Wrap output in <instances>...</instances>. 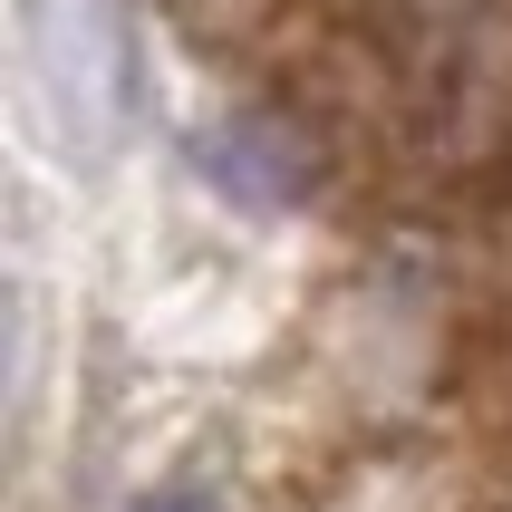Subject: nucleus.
<instances>
[{
  "label": "nucleus",
  "instance_id": "f257e3e1",
  "mask_svg": "<svg viewBox=\"0 0 512 512\" xmlns=\"http://www.w3.org/2000/svg\"><path fill=\"white\" fill-rule=\"evenodd\" d=\"M203 174H213L223 194H242V203H290L310 184V155H300V136H281L271 116H232V126H213V145H203Z\"/></svg>",
  "mask_w": 512,
  "mask_h": 512
},
{
  "label": "nucleus",
  "instance_id": "f03ea898",
  "mask_svg": "<svg viewBox=\"0 0 512 512\" xmlns=\"http://www.w3.org/2000/svg\"><path fill=\"white\" fill-rule=\"evenodd\" d=\"M136 512H213V493H194V484H165V493H145Z\"/></svg>",
  "mask_w": 512,
  "mask_h": 512
}]
</instances>
